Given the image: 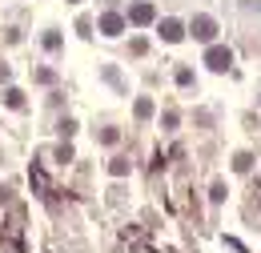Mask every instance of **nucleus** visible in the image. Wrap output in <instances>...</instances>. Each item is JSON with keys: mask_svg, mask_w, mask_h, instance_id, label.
<instances>
[{"mask_svg": "<svg viewBox=\"0 0 261 253\" xmlns=\"http://www.w3.org/2000/svg\"><path fill=\"white\" fill-rule=\"evenodd\" d=\"M189 32H193L197 40H213V36H217V20H213V16H193Z\"/></svg>", "mask_w": 261, "mask_h": 253, "instance_id": "obj_1", "label": "nucleus"}, {"mask_svg": "<svg viewBox=\"0 0 261 253\" xmlns=\"http://www.w3.org/2000/svg\"><path fill=\"white\" fill-rule=\"evenodd\" d=\"M205 64L217 68V72H225L229 64H233V53H229V48H209V53H205Z\"/></svg>", "mask_w": 261, "mask_h": 253, "instance_id": "obj_2", "label": "nucleus"}, {"mask_svg": "<svg viewBox=\"0 0 261 253\" xmlns=\"http://www.w3.org/2000/svg\"><path fill=\"white\" fill-rule=\"evenodd\" d=\"M100 32H105V36H121V32H125V16L105 12V16H100Z\"/></svg>", "mask_w": 261, "mask_h": 253, "instance_id": "obj_3", "label": "nucleus"}, {"mask_svg": "<svg viewBox=\"0 0 261 253\" xmlns=\"http://www.w3.org/2000/svg\"><path fill=\"white\" fill-rule=\"evenodd\" d=\"M157 12H153V4H133V12H129V20L133 24H149Z\"/></svg>", "mask_w": 261, "mask_h": 253, "instance_id": "obj_4", "label": "nucleus"}, {"mask_svg": "<svg viewBox=\"0 0 261 253\" xmlns=\"http://www.w3.org/2000/svg\"><path fill=\"white\" fill-rule=\"evenodd\" d=\"M161 36H165V40H169V44H177V40L185 36V29H181L177 20H161Z\"/></svg>", "mask_w": 261, "mask_h": 253, "instance_id": "obj_5", "label": "nucleus"}, {"mask_svg": "<svg viewBox=\"0 0 261 253\" xmlns=\"http://www.w3.org/2000/svg\"><path fill=\"white\" fill-rule=\"evenodd\" d=\"M4 105L8 109H24V93L20 89H4Z\"/></svg>", "mask_w": 261, "mask_h": 253, "instance_id": "obj_6", "label": "nucleus"}, {"mask_svg": "<svg viewBox=\"0 0 261 253\" xmlns=\"http://www.w3.org/2000/svg\"><path fill=\"white\" fill-rule=\"evenodd\" d=\"M33 185L40 189V197H48V177H44L40 169H33Z\"/></svg>", "mask_w": 261, "mask_h": 253, "instance_id": "obj_7", "label": "nucleus"}, {"mask_svg": "<svg viewBox=\"0 0 261 253\" xmlns=\"http://www.w3.org/2000/svg\"><path fill=\"white\" fill-rule=\"evenodd\" d=\"M109 173H113V177H125V173H129V161H125V157H117L113 165H109Z\"/></svg>", "mask_w": 261, "mask_h": 253, "instance_id": "obj_8", "label": "nucleus"}, {"mask_svg": "<svg viewBox=\"0 0 261 253\" xmlns=\"http://www.w3.org/2000/svg\"><path fill=\"white\" fill-rule=\"evenodd\" d=\"M137 117H141V121H145V117H153V100H145V96H141V100H137Z\"/></svg>", "mask_w": 261, "mask_h": 253, "instance_id": "obj_9", "label": "nucleus"}, {"mask_svg": "<svg viewBox=\"0 0 261 253\" xmlns=\"http://www.w3.org/2000/svg\"><path fill=\"white\" fill-rule=\"evenodd\" d=\"M44 48H48V53H57V48H61V36H57V32H48V36H44Z\"/></svg>", "mask_w": 261, "mask_h": 253, "instance_id": "obj_10", "label": "nucleus"}, {"mask_svg": "<svg viewBox=\"0 0 261 253\" xmlns=\"http://www.w3.org/2000/svg\"><path fill=\"white\" fill-rule=\"evenodd\" d=\"M117 137H121L117 129H100V141H105V145H117Z\"/></svg>", "mask_w": 261, "mask_h": 253, "instance_id": "obj_11", "label": "nucleus"}, {"mask_svg": "<svg viewBox=\"0 0 261 253\" xmlns=\"http://www.w3.org/2000/svg\"><path fill=\"white\" fill-rule=\"evenodd\" d=\"M76 133V121H61V137H72Z\"/></svg>", "mask_w": 261, "mask_h": 253, "instance_id": "obj_12", "label": "nucleus"}, {"mask_svg": "<svg viewBox=\"0 0 261 253\" xmlns=\"http://www.w3.org/2000/svg\"><path fill=\"white\" fill-rule=\"evenodd\" d=\"M8 77H12V72H8V64H0V85H8Z\"/></svg>", "mask_w": 261, "mask_h": 253, "instance_id": "obj_13", "label": "nucleus"}]
</instances>
